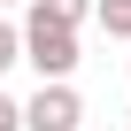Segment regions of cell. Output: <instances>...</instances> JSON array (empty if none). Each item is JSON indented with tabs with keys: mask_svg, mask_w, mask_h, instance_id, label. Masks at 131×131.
I'll return each instance as SVG.
<instances>
[{
	"mask_svg": "<svg viewBox=\"0 0 131 131\" xmlns=\"http://www.w3.org/2000/svg\"><path fill=\"white\" fill-rule=\"evenodd\" d=\"M0 131H23V100H8V93H0Z\"/></svg>",
	"mask_w": 131,
	"mask_h": 131,
	"instance_id": "cell-6",
	"label": "cell"
},
{
	"mask_svg": "<svg viewBox=\"0 0 131 131\" xmlns=\"http://www.w3.org/2000/svg\"><path fill=\"white\" fill-rule=\"evenodd\" d=\"M8 62H23V31H8V23H0V70H8Z\"/></svg>",
	"mask_w": 131,
	"mask_h": 131,
	"instance_id": "cell-5",
	"label": "cell"
},
{
	"mask_svg": "<svg viewBox=\"0 0 131 131\" xmlns=\"http://www.w3.org/2000/svg\"><path fill=\"white\" fill-rule=\"evenodd\" d=\"M93 16H100V31H108V39H131V0H100Z\"/></svg>",
	"mask_w": 131,
	"mask_h": 131,
	"instance_id": "cell-4",
	"label": "cell"
},
{
	"mask_svg": "<svg viewBox=\"0 0 131 131\" xmlns=\"http://www.w3.org/2000/svg\"><path fill=\"white\" fill-rule=\"evenodd\" d=\"M77 116H85V100L70 93V77H54L23 100V131H77Z\"/></svg>",
	"mask_w": 131,
	"mask_h": 131,
	"instance_id": "cell-2",
	"label": "cell"
},
{
	"mask_svg": "<svg viewBox=\"0 0 131 131\" xmlns=\"http://www.w3.org/2000/svg\"><path fill=\"white\" fill-rule=\"evenodd\" d=\"M93 8H100V0H31V16H46V23H70V31H77Z\"/></svg>",
	"mask_w": 131,
	"mask_h": 131,
	"instance_id": "cell-3",
	"label": "cell"
},
{
	"mask_svg": "<svg viewBox=\"0 0 131 131\" xmlns=\"http://www.w3.org/2000/svg\"><path fill=\"white\" fill-rule=\"evenodd\" d=\"M0 8H8V0H0Z\"/></svg>",
	"mask_w": 131,
	"mask_h": 131,
	"instance_id": "cell-7",
	"label": "cell"
},
{
	"mask_svg": "<svg viewBox=\"0 0 131 131\" xmlns=\"http://www.w3.org/2000/svg\"><path fill=\"white\" fill-rule=\"evenodd\" d=\"M23 62L39 70V85L70 77V70H77V31H70V23H46V16H31V23H23Z\"/></svg>",
	"mask_w": 131,
	"mask_h": 131,
	"instance_id": "cell-1",
	"label": "cell"
},
{
	"mask_svg": "<svg viewBox=\"0 0 131 131\" xmlns=\"http://www.w3.org/2000/svg\"><path fill=\"white\" fill-rule=\"evenodd\" d=\"M123 131H131V123H123Z\"/></svg>",
	"mask_w": 131,
	"mask_h": 131,
	"instance_id": "cell-8",
	"label": "cell"
}]
</instances>
